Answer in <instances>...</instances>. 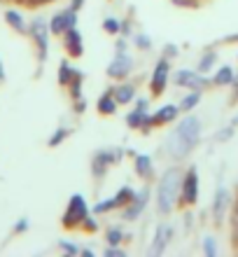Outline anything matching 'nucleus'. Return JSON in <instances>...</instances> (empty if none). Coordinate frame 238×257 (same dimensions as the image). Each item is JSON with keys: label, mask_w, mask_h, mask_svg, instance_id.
I'll list each match as a JSON object with an SVG mask.
<instances>
[{"label": "nucleus", "mask_w": 238, "mask_h": 257, "mask_svg": "<svg viewBox=\"0 0 238 257\" xmlns=\"http://www.w3.org/2000/svg\"><path fill=\"white\" fill-rule=\"evenodd\" d=\"M198 134H201V126H198L196 117H187L180 126L175 128V134L170 136L168 141V150L173 157H184L198 141Z\"/></svg>", "instance_id": "nucleus-1"}, {"label": "nucleus", "mask_w": 238, "mask_h": 257, "mask_svg": "<svg viewBox=\"0 0 238 257\" xmlns=\"http://www.w3.org/2000/svg\"><path fill=\"white\" fill-rule=\"evenodd\" d=\"M177 192H180V176H177V171H168L159 185V210L161 213L170 210L173 201L177 199Z\"/></svg>", "instance_id": "nucleus-2"}, {"label": "nucleus", "mask_w": 238, "mask_h": 257, "mask_svg": "<svg viewBox=\"0 0 238 257\" xmlns=\"http://www.w3.org/2000/svg\"><path fill=\"white\" fill-rule=\"evenodd\" d=\"M80 220H87V206H84V199H82L80 194H75L70 199V208H68V213L63 215V222H66V227H73V224L80 222Z\"/></svg>", "instance_id": "nucleus-3"}, {"label": "nucleus", "mask_w": 238, "mask_h": 257, "mask_svg": "<svg viewBox=\"0 0 238 257\" xmlns=\"http://www.w3.org/2000/svg\"><path fill=\"white\" fill-rule=\"evenodd\" d=\"M73 26H75V14L73 12H61L52 19V33H66Z\"/></svg>", "instance_id": "nucleus-4"}, {"label": "nucleus", "mask_w": 238, "mask_h": 257, "mask_svg": "<svg viewBox=\"0 0 238 257\" xmlns=\"http://www.w3.org/2000/svg\"><path fill=\"white\" fill-rule=\"evenodd\" d=\"M182 187H184V199H187L189 203L196 201V196H198V178H196V171H189V173L184 176Z\"/></svg>", "instance_id": "nucleus-5"}, {"label": "nucleus", "mask_w": 238, "mask_h": 257, "mask_svg": "<svg viewBox=\"0 0 238 257\" xmlns=\"http://www.w3.org/2000/svg\"><path fill=\"white\" fill-rule=\"evenodd\" d=\"M166 75H168V63L159 61L157 70H154V77H152V89H154V94H161L163 91V87H166Z\"/></svg>", "instance_id": "nucleus-6"}, {"label": "nucleus", "mask_w": 238, "mask_h": 257, "mask_svg": "<svg viewBox=\"0 0 238 257\" xmlns=\"http://www.w3.org/2000/svg\"><path fill=\"white\" fill-rule=\"evenodd\" d=\"M66 47L70 49L73 56H80L82 54V38H80V31L75 26L66 31Z\"/></svg>", "instance_id": "nucleus-7"}, {"label": "nucleus", "mask_w": 238, "mask_h": 257, "mask_svg": "<svg viewBox=\"0 0 238 257\" xmlns=\"http://www.w3.org/2000/svg\"><path fill=\"white\" fill-rule=\"evenodd\" d=\"M173 234V231L168 229V227H159L157 231V238H154V245L150 248V257H157L159 252L163 250V245H166V241H168V236Z\"/></svg>", "instance_id": "nucleus-8"}, {"label": "nucleus", "mask_w": 238, "mask_h": 257, "mask_svg": "<svg viewBox=\"0 0 238 257\" xmlns=\"http://www.w3.org/2000/svg\"><path fill=\"white\" fill-rule=\"evenodd\" d=\"M129 68H131V61L124 54H119V56H117V61L110 63V70H108V73L115 75V77H122V75L129 73Z\"/></svg>", "instance_id": "nucleus-9"}, {"label": "nucleus", "mask_w": 238, "mask_h": 257, "mask_svg": "<svg viewBox=\"0 0 238 257\" xmlns=\"http://www.w3.org/2000/svg\"><path fill=\"white\" fill-rule=\"evenodd\" d=\"M177 84H187V87H203L205 84V80L203 77H198V75H194V73H189V70H182V73L177 75Z\"/></svg>", "instance_id": "nucleus-10"}, {"label": "nucleus", "mask_w": 238, "mask_h": 257, "mask_svg": "<svg viewBox=\"0 0 238 257\" xmlns=\"http://www.w3.org/2000/svg\"><path fill=\"white\" fill-rule=\"evenodd\" d=\"M33 33H35V38H38V42H40L42 56H45V52H47V31H45V21L42 19L33 21Z\"/></svg>", "instance_id": "nucleus-11"}, {"label": "nucleus", "mask_w": 238, "mask_h": 257, "mask_svg": "<svg viewBox=\"0 0 238 257\" xmlns=\"http://www.w3.org/2000/svg\"><path fill=\"white\" fill-rule=\"evenodd\" d=\"M226 201H229V194H226L224 187H219L217 194H215V217H217V220H222V215H224Z\"/></svg>", "instance_id": "nucleus-12"}, {"label": "nucleus", "mask_w": 238, "mask_h": 257, "mask_svg": "<svg viewBox=\"0 0 238 257\" xmlns=\"http://www.w3.org/2000/svg\"><path fill=\"white\" fill-rule=\"evenodd\" d=\"M177 115V108L175 105H166V108L159 110V115L152 119V122H168V119H173V117Z\"/></svg>", "instance_id": "nucleus-13"}, {"label": "nucleus", "mask_w": 238, "mask_h": 257, "mask_svg": "<svg viewBox=\"0 0 238 257\" xmlns=\"http://www.w3.org/2000/svg\"><path fill=\"white\" fill-rule=\"evenodd\" d=\"M145 199H147V192H140V194H138V199H136V206H131L129 210H126V217H136L138 213H140V210H143V206H145Z\"/></svg>", "instance_id": "nucleus-14"}, {"label": "nucleus", "mask_w": 238, "mask_h": 257, "mask_svg": "<svg viewBox=\"0 0 238 257\" xmlns=\"http://www.w3.org/2000/svg\"><path fill=\"white\" fill-rule=\"evenodd\" d=\"M231 80H233V73H231V68L229 66L219 68V73L215 75V82H217V84H229Z\"/></svg>", "instance_id": "nucleus-15"}, {"label": "nucleus", "mask_w": 238, "mask_h": 257, "mask_svg": "<svg viewBox=\"0 0 238 257\" xmlns=\"http://www.w3.org/2000/svg\"><path fill=\"white\" fill-rule=\"evenodd\" d=\"M126 122H129L131 126H138V124H152V119L143 117V110H136V112H131V115L126 117Z\"/></svg>", "instance_id": "nucleus-16"}, {"label": "nucleus", "mask_w": 238, "mask_h": 257, "mask_svg": "<svg viewBox=\"0 0 238 257\" xmlns=\"http://www.w3.org/2000/svg\"><path fill=\"white\" fill-rule=\"evenodd\" d=\"M115 98L119 103H129L131 98H133V89L131 87H119V89H115Z\"/></svg>", "instance_id": "nucleus-17"}, {"label": "nucleus", "mask_w": 238, "mask_h": 257, "mask_svg": "<svg viewBox=\"0 0 238 257\" xmlns=\"http://www.w3.org/2000/svg\"><path fill=\"white\" fill-rule=\"evenodd\" d=\"M7 24L17 31H24V19H21L19 12H7Z\"/></svg>", "instance_id": "nucleus-18"}, {"label": "nucleus", "mask_w": 238, "mask_h": 257, "mask_svg": "<svg viewBox=\"0 0 238 257\" xmlns=\"http://www.w3.org/2000/svg\"><path fill=\"white\" fill-rule=\"evenodd\" d=\"M136 169H138V173L140 176H147L150 173V157H145V155H140L136 159Z\"/></svg>", "instance_id": "nucleus-19"}, {"label": "nucleus", "mask_w": 238, "mask_h": 257, "mask_svg": "<svg viewBox=\"0 0 238 257\" xmlns=\"http://www.w3.org/2000/svg\"><path fill=\"white\" fill-rule=\"evenodd\" d=\"M115 103H117V98H110V96H105V98H101V110L105 112V115H110V112H115Z\"/></svg>", "instance_id": "nucleus-20"}, {"label": "nucleus", "mask_w": 238, "mask_h": 257, "mask_svg": "<svg viewBox=\"0 0 238 257\" xmlns=\"http://www.w3.org/2000/svg\"><path fill=\"white\" fill-rule=\"evenodd\" d=\"M70 75H73L70 66H68V63H63V66H61V73H59V80H61V84H68V82H70Z\"/></svg>", "instance_id": "nucleus-21"}, {"label": "nucleus", "mask_w": 238, "mask_h": 257, "mask_svg": "<svg viewBox=\"0 0 238 257\" xmlns=\"http://www.w3.org/2000/svg\"><path fill=\"white\" fill-rule=\"evenodd\" d=\"M196 103H198V94H191V96H187V98H184L180 108H182V110H189V108H194Z\"/></svg>", "instance_id": "nucleus-22"}, {"label": "nucleus", "mask_w": 238, "mask_h": 257, "mask_svg": "<svg viewBox=\"0 0 238 257\" xmlns=\"http://www.w3.org/2000/svg\"><path fill=\"white\" fill-rule=\"evenodd\" d=\"M212 63H215V54H205L203 59H201V66H198V70H208Z\"/></svg>", "instance_id": "nucleus-23"}, {"label": "nucleus", "mask_w": 238, "mask_h": 257, "mask_svg": "<svg viewBox=\"0 0 238 257\" xmlns=\"http://www.w3.org/2000/svg\"><path fill=\"white\" fill-rule=\"evenodd\" d=\"M112 206H117V201H115V199H108V201H103V203H98V206H96V213H105V210H110Z\"/></svg>", "instance_id": "nucleus-24"}, {"label": "nucleus", "mask_w": 238, "mask_h": 257, "mask_svg": "<svg viewBox=\"0 0 238 257\" xmlns=\"http://www.w3.org/2000/svg\"><path fill=\"white\" fill-rule=\"evenodd\" d=\"M203 250L208 257H215V241H212V238H205L203 241Z\"/></svg>", "instance_id": "nucleus-25"}, {"label": "nucleus", "mask_w": 238, "mask_h": 257, "mask_svg": "<svg viewBox=\"0 0 238 257\" xmlns=\"http://www.w3.org/2000/svg\"><path fill=\"white\" fill-rule=\"evenodd\" d=\"M103 26H105V31H110V33H117V31H119V21L117 19H105Z\"/></svg>", "instance_id": "nucleus-26"}, {"label": "nucleus", "mask_w": 238, "mask_h": 257, "mask_svg": "<svg viewBox=\"0 0 238 257\" xmlns=\"http://www.w3.org/2000/svg\"><path fill=\"white\" fill-rule=\"evenodd\" d=\"M129 196H131V190H122V192H119V194L115 196L117 206H122V203H126V201H124V199H129Z\"/></svg>", "instance_id": "nucleus-27"}, {"label": "nucleus", "mask_w": 238, "mask_h": 257, "mask_svg": "<svg viewBox=\"0 0 238 257\" xmlns=\"http://www.w3.org/2000/svg\"><path fill=\"white\" fill-rule=\"evenodd\" d=\"M108 241H110V243H112V245H115V243H119V241H122V234H119V231H117V229H112V231H110V234H108Z\"/></svg>", "instance_id": "nucleus-28"}, {"label": "nucleus", "mask_w": 238, "mask_h": 257, "mask_svg": "<svg viewBox=\"0 0 238 257\" xmlns=\"http://www.w3.org/2000/svg\"><path fill=\"white\" fill-rule=\"evenodd\" d=\"M63 136H66V131H56V134L52 136V145H59V143L63 141Z\"/></svg>", "instance_id": "nucleus-29"}, {"label": "nucleus", "mask_w": 238, "mask_h": 257, "mask_svg": "<svg viewBox=\"0 0 238 257\" xmlns=\"http://www.w3.org/2000/svg\"><path fill=\"white\" fill-rule=\"evenodd\" d=\"M61 245H63V250L73 252V255H75V252H80V248H77V245H70V243H61Z\"/></svg>", "instance_id": "nucleus-30"}, {"label": "nucleus", "mask_w": 238, "mask_h": 257, "mask_svg": "<svg viewBox=\"0 0 238 257\" xmlns=\"http://www.w3.org/2000/svg\"><path fill=\"white\" fill-rule=\"evenodd\" d=\"M108 257H122V252H119V250H112V248H110V250H108Z\"/></svg>", "instance_id": "nucleus-31"}, {"label": "nucleus", "mask_w": 238, "mask_h": 257, "mask_svg": "<svg viewBox=\"0 0 238 257\" xmlns=\"http://www.w3.org/2000/svg\"><path fill=\"white\" fill-rule=\"evenodd\" d=\"M82 3H84V0H73V10H77V7H82Z\"/></svg>", "instance_id": "nucleus-32"}, {"label": "nucleus", "mask_w": 238, "mask_h": 257, "mask_svg": "<svg viewBox=\"0 0 238 257\" xmlns=\"http://www.w3.org/2000/svg\"><path fill=\"white\" fill-rule=\"evenodd\" d=\"M0 80H3V66H0Z\"/></svg>", "instance_id": "nucleus-33"}, {"label": "nucleus", "mask_w": 238, "mask_h": 257, "mask_svg": "<svg viewBox=\"0 0 238 257\" xmlns=\"http://www.w3.org/2000/svg\"><path fill=\"white\" fill-rule=\"evenodd\" d=\"M236 236H238V224H236Z\"/></svg>", "instance_id": "nucleus-34"}]
</instances>
